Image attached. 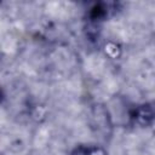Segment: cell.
<instances>
[{
    "mask_svg": "<svg viewBox=\"0 0 155 155\" xmlns=\"http://www.w3.org/2000/svg\"><path fill=\"white\" fill-rule=\"evenodd\" d=\"M134 119L140 125H148L155 119V109L150 105H142L136 109Z\"/></svg>",
    "mask_w": 155,
    "mask_h": 155,
    "instance_id": "6da1fadb",
    "label": "cell"
},
{
    "mask_svg": "<svg viewBox=\"0 0 155 155\" xmlns=\"http://www.w3.org/2000/svg\"><path fill=\"white\" fill-rule=\"evenodd\" d=\"M71 155H91L90 149H85V148H78L73 151Z\"/></svg>",
    "mask_w": 155,
    "mask_h": 155,
    "instance_id": "7a4b0ae2",
    "label": "cell"
}]
</instances>
